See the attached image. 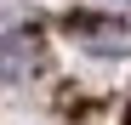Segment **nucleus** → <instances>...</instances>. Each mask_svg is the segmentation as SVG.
<instances>
[{
    "label": "nucleus",
    "instance_id": "nucleus-1",
    "mask_svg": "<svg viewBox=\"0 0 131 125\" xmlns=\"http://www.w3.org/2000/svg\"><path fill=\"white\" fill-rule=\"evenodd\" d=\"M74 34H80V40H91V51H108V57L131 51V29H125V23H91V17H80Z\"/></svg>",
    "mask_w": 131,
    "mask_h": 125
},
{
    "label": "nucleus",
    "instance_id": "nucleus-2",
    "mask_svg": "<svg viewBox=\"0 0 131 125\" xmlns=\"http://www.w3.org/2000/svg\"><path fill=\"white\" fill-rule=\"evenodd\" d=\"M125 125H131V108H125Z\"/></svg>",
    "mask_w": 131,
    "mask_h": 125
}]
</instances>
